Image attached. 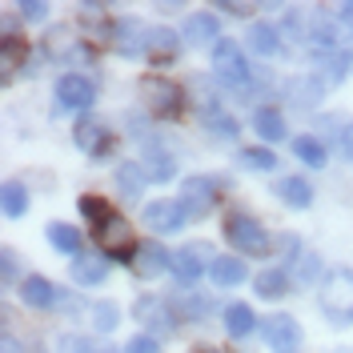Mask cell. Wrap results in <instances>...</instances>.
Instances as JSON below:
<instances>
[{"instance_id": "3", "label": "cell", "mask_w": 353, "mask_h": 353, "mask_svg": "<svg viewBox=\"0 0 353 353\" xmlns=\"http://www.w3.org/2000/svg\"><path fill=\"white\" fill-rule=\"evenodd\" d=\"M213 72H217L229 88H245V81H249V61H245L241 44L221 37V41L213 44Z\"/></svg>"}, {"instance_id": "14", "label": "cell", "mask_w": 353, "mask_h": 353, "mask_svg": "<svg viewBox=\"0 0 353 353\" xmlns=\"http://www.w3.org/2000/svg\"><path fill=\"white\" fill-rule=\"evenodd\" d=\"M176 48H181V37L173 28H153L149 32V65H173L176 61Z\"/></svg>"}, {"instance_id": "10", "label": "cell", "mask_w": 353, "mask_h": 353, "mask_svg": "<svg viewBox=\"0 0 353 353\" xmlns=\"http://www.w3.org/2000/svg\"><path fill=\"white\" fill-rule=\"evenodd\" d=\"M92 101H97V85L88 77L68 72V77L57 81V105H65V109H92Z\"/></svg>"}, {"instance_id": "29", "label": "cell", "mask_w": 353, "mask_h": 353, "mask_svg": "<svg viewBox=\"0 0 353 353\" xmlns=\"http://www.w3.org/2000/svg\"><path fill=\"white\" fill-rule=\"evenodd\" d=\"M0 193H4V217L17 221V217H24V213H28V189H24L21 181H8Z\"/></svg>"}, {"instance_id": "40", "label": "cell", "mask_w": 353, "mask_h": 353, "mask_svg": "<svg viewBox=\"0 0 353 353\" xmlns=\"http://www.w3.org/2000/svg\"><path fill=\"white\" fill-rule=\"evenodd\" d=\"M21 17L24 21H44L48 17V4L44 0H21Z\"/></svg>"}, {"instance_id": "4", "label": "cell", "mask_w": 353, "mask_h": 353, "mask_svg": "<svg viewBox=\"0 0 353 353\" xmlns=\"http://www.w3.org/2000/svg\"><path fill=\"white\" fill-rule=\"evenodd\" d=\"M145 101H149V112L157 121H176L185 112V88L173 85V81H145Z\"/></svg>"}, {"instance_id": "23", "label": "cell", "mask_w": 353, "mask_h": 353, "mask_svg": "<svg viewBox=\"0 0 353 353\" xmlns=\"http://www.w3.org/2000/svg\"><path fill=\"white\" fill-rule=\"evenodd\" d=\"M225 330H229V337H249V333L257 330V313L245 305V301L225 305Z\"/></svg>"}, {"instance_id": "15", "label": "cell", "mask_w": 353, "mask_h": 353, "mask_svg": "<svg viewBox=\"0 0 353 353\" xmlns=\"http://www.w3.org/2000/svg\"><path fill=\"white\" fill-rule=\"evenodd\" d=\"M273 193L285 201L289 209H309V205H313V185H309L305 176H281V181L273 185Z\"/></svg>"}, {"instance_id": "28", "label": "cell", "mask_w": 353, "mask_h": 353, "mask_svg": "<svg viewBox=\"0 0 353 353\" xmlns=\"http://www.w3.org/2000/svg\"><path fill=\"white\" fill-rule=\"evenodd\" d=\"M253 289H257V297H265V301H277V297L289 289V277L281 273V269H265V273H257Z\"/></svg>"}, {"instance_id": "44", "label": "cell", "mask_w": 353, "mask_h": 353, "mask_svg": "<svg viewBox=\"0 0 353 353\" xmlns=\"http://www.w3.org/2000/svg\"><path fill=\"white\" fill-rule=\"evenodd\" d=\"M0 345H4V353H21V345H17V341H12V337H4V341H0Z\"/></svg>"}, {"instance_id": "39", "label": "cell", "mask_w": 353, "mask_h": 353, "mask_svg": "<svg viewBox=\"0 0 353 353\" xmlns=\"http://www.w3.org/2000/svg\"><path fill=\"white\" fill-rule=\"evenodd\" d=\"M317 273H321V261H317L313 253H301V257H297V281H305V285H309Z\"/></svg>"}, {"instance_id": "13", "label": "cell", "mask_w": 353, "mask_h": 353, "mask_svg": "<svg viewBox=\"0 0 353 353\" xmlns=\"http://www.w3.org/2000/svg\"><path fill=\"white\" fill-rule=\"evenodd\" d=\"M205 253H209V245H189V249H176V253H173V273H176V281H181L185 289L197 285L201 265H205Z\"/></svg>"}, {"instance_id": "47", "label": "cell", "mask_w": 353, "mask_h": 353, "mask_svg": "<svg viewBox=\"0 0 353 353\" xmlns=\"http://www.w3.org/2000/svg\"><path fill=\"white\" fill-rule=\"evenodd\" d=\"M345 353H353V350H345Z\"/></svg>"}, {"instance_id": "9", "label": "cell", "mask_w": 353, "mask_h": 353, "mask_svg": "<svg viewBox=\"0 0 353 353\" xmlns=\"http://www.w3.org/2000/svg\"><path fill=\"white\" fill-rule=\"evenodd\" d=\"M132 317H137L145 330H153V337H165V333L176 330L173 313H169V305H165L161 297H137V301H132Z\"/></svg>"}, {"instance_id": "5", "label": "cell", "mask_w": 353, "mask_h": 353, "mask_svg": "<svg viewBox=\"0 0 353 353\" xmlns=\"http://www.w3.org/2000/svg\"><path fill=\"white\" fill-rule=\"evenodd\" d=\"M261 337H265V345H269V350L297 353L305 333H301V325H297L289 313H273V317H265V321H261Z\"/></svg>"}, {"instance_id": "36", "label": "cell", "mask_w": 353, "mask_h": 353, "mask_svg": "<svg viewBox=\"0 0 353 353\" xmlns=\"http://www.w3.org/2000/svg\"><path fill=\"white\" fill-rule=\"evenodd\" d=\"M245 169H257V173H269V169H277V157L269 153V149H241L237 153Z\"/></svg>"}, {"instance_id": "24", "label": "cell", "mask_w": 353, "mask_h": 353, "mask_svg": "<svg viewBox=\"0 0 353 353\" xmlns=\"http://www.w3.org/2000/svg\"><path fill=\"white\" fill-rule=\"evenodd\" d=\"M44 233H48L52 249H57V253H68V257H77V253H81V245H85V237H81L72 225H65V221H52Z\"/></svg>"}, {"instance_id": "32", "label": "cell", "mask_w": 353, "mask_h": 353, "mask_svg": "<svg viewBox=\"0 0 353 353\" xmlns=\"http://www.w3.org/2000/svg\"><path fill=\"white\" fill-rule=\"evenodd\" d=\"M176 173V161L165 149H149L145 153V176H153V181H169Z\"/></svg>"}, {"instance_id": "42", "label": "cell", "mask_w": 353, "mask_h": 353, "mask_svg": "<svg viewBox=\"0 0 353 353\" xmlns=\"http://www.w3.org/2000/svg\"><path fill=\"white\" fill-rule=\"evenodd\" d=\"M4 285L21 289V281H17V253H12V249H4Z\"/></svg>"}, {"instance_id": "46", "label": "cell", "mask_w": 353, "mask_h": 353, "mask_svg": "<svg viewBox=\"0 0 353 353\" xmlns=\"http://www.w3.org/2000/svg\"><path fill=\"white\" fill-rule=\"evenodd\" d=\"M201 353H217V350H201Z\"/></svg>"}, {"instance_id": "22", "label": "cell", "mask_w": 353, "mask_h": 353, "mask_svg": "<svg viewBox=\"0 0 353 353\" xmlns=\"http://www.w3.org/2000/svg\"><path fill=\"white\" fill-rule=\"evenodd\" d=\"M21 301L32 309H48V305H57V289L48 285L44 277H21Z\"/></svg>"}, {"instance_id": "41", "label": "cell", "mask_w": 353, "mask_h": 353, "mask_svg": "<svg viewBox=\"0 0 353 353\" xmlns=\"http://www.w3.org/2000/svg\"><path fill=\"white\" fill-rule=\"evenodd\" d=\"M129 353H161V345H157L153 333H141V337H132L129 341Z\"/></svg>"}, {"instance_id": "37", "label": "cell", "mask_w": 353, "mask_h": 353, "mask_svg": "<svg viewBox=\"0 0 353 353\" xmlns=\"http://www.w3.org/2000/svg\"><path fill=\"white\" fill-rule=\"evenodd\" d=\"M81 213H85V217L92 221V229H97V225H105V221L112 217V205L105 197H81Z\"/></svg>"}, {"instance_id": "7", "label": "cell", "mask_w": 353, "mask_h": 353, "mask_svg": "<svg viewBox=\"0 0 353 353\" xmlns=\"http://www.w3.org/2000/svg\"><path fill=\"white\" fill-rule=\"evenodd\" d=\"M92 241L101 245L109 257H117V261H132V253H137V245L129 241V225L117 217V213H112L105 225H97V229H92Z\"/></svg>"}, {"instance_id": "25", "label": "cell", "mask_w": 353, "mask_h": 353, "mask_svg": "<svg viewBox=\"0 0 353 353\" xmlns=\"http://www.w3.org/2000/svg\"><path fill=\"white\" fill-rule=\"evenodd\" d=\"M293 157H297L301 165H313V169H321V165L330 161L321 137H297V141H293Z\"/></svg>"}, {"instance_id": "45", "label": "cell", "mask_w": 353, "mask_h": 353, "mask_svg": "<svg viewBox=\"0 0 353 353\" xmlns=\"http://www.w3.org/2000/svg\"><path fill=\"white\" fill-rule=\"evenodd\" d=\"M341 21L353 24V0H350V4H341Z\"/></svg>"}, {"instance_id": "34", "label": "cell", "mask_w": 353, "mask_h": 353, "mask_svg": "<svg viewBox=\"0 0 353 353\" xmlns=\"http://www.w3.org/2000/svg\"><path fill=\"white\" fill-rule=\"evenodd\" d=\"M330 125V137H333V145H337V157L341 161H353V121H325Z\"/></svg>"}, {"instance_id": "31", "label": "cell", "mask_w": 353, "mask_h": 353, "mask_svg": "<svg viewBox=\"0 0 353 353\" xmlns=\"http://www.w3.org/2000/svg\"><path fill=\"white\" fill-rule=\"evenodd\" d=\"M117 321H121V309L112 305V301H97V305L88 309V325H92L97 333H112Z\"/></svg>"}, {"instance_id": "18", "label": "cell", "mask_w": 353, "mask_h": 353, "mask_svg": "<svg viewBox=\"0 0 353 353\" xmlns=\"http://www.w3.org/2000/svg\"><path fill=\"white\" fill-rule=\"evenodd\" d=\"M217 12H193L185 21V44H217Z\"/></svg>"}, {"instance_id": "35", "label": "cell", "mask_w": 353, "mask_h": 353, "mask_svg": "<svg viewBox=\"0 0 353 353\" xmlns=\"http://www.w3.org/2000/svg\"><path fill=\"white\" fill-rule=\"evenodd\" d=\"M24 52H28L24 37L21 32H12V28H4V37H0V57H4V65H21Z\"/></svg>"}, {"instance_id": "1", "label": "cell", "mask_w": 353, "mask_h": 353, "mask_svg": "<svg viewBox=\"0 0 353 353\" xmlns=\"http://www.w3.org/2000/svg\"><path fill=\"white\" fill-rule=\"evenodd\" d=\"M317 305L330 317L333 325H353V269L337 265L321 277V289H317Z\"/></svg>"}, {"instance_id": "19", "label": "cell", "mask_w": 353, "mask_h": 353, "mask_svg": "<svg viewBox=\"0 0 353 353\" xmlns=\"http://www.w3.org/2000/svg\"><path fill=\"white\" fill-rule=\"evenodd\" d=\"M117 28H121L117 32V44H121L125 57H145L149 52V32L153 28H145V24H137V21H121Z\"/></svg>"}, {"instance_id": "16", "label": "cell", "mask_w": 353, "mask_h": 353, "mask_svg": "<svg viewBox=\"0 0 353 353\" xmlns=\"http://www.w3.org/2000/svg\"><path fill=\"white\" fill-rule=\"evenodd\" d=\"M245 273H249V269H245L241 257H213V261H209V277H213V285H217V289L241 285Z\"/></svg>"}, {"instance_id": "38", "label": "cell", "mask_w": 353, "mask_h": 353, "mask_svg": "<svg viewBox=\"0 0 353 353\" xmlns=\"http://www.w3.org/2000/svg\"><path fill=\"white\" fill-rule=\"evenodd\" d=\"M205 125H209V132H213V137H221V141H233V137H237V129H241V125H237L233 117H225V112H209V117H205Z\"/></svg>"}, {"instance_id": "12", "label": "cell", "mask_w": 353, "mask_h": 353, "mask_svg": "<svg viewBox=\"0 0 353 353\" xmlns=\"http://www.w3.org/2000/svg\"><path fill=\"white\" fill-rule=\"evenodd\" d=\"M185 205L181 201H153V205H145V225L153 229V233H176L181 225H185Z\"/></svg>"}, {"instance_id": "27", "label": "cell", "mask_w": 353, "mask_h": 353, "mask_svg": "<svg viewBox=\"0 0 353 353\" xmlns=\"http://www.w3.org/2000/svg\"><path fill=\"white\" fill-rule=\"evenodd\" d=\"M145 165H132V161H125L121 169H117V185H121V193H125V201H137L141 197V189H145Z\"/></svg>"}, {"instance_id": "30", "label": "cell", "mask_w": 353, "mask_h": 353, "mask_svg": "<svg viewBox=\"0 0 353 353\" xmlns=\"http://www.w3.org/2000/svg\"><path fill=\"white\" fill-rule=\"evenodd\" d=\"M176 309H181V317H189V321H205V317H209V297H201L193 289H181V293H176Z\"/></svg>"}, {"instance_id": "6", "label": "cell", "mask_w": 353, "mask_h": 353, "mask_svg": "<svg viewBox=\"0 0 353 353\" xmlns=\"http://www.w3.org/2000/svg\"><path fill=\"white\" fill-rule=\"evenodd\" d=\"M176 201L185 205L189 217H205V213H213V205H217V181H213V176H185Z\"/></svg>"}, {"instance_id": "17", "label": "cell", "mask_w": 353, "mask_h": 353, "mask_svg": "<svg viewBox=\"0 0 353 353\" xmlns=\"http://www.w3.org/2000/svg\"><path fill=\"white\" fill-rule=\"evenodd\" d=\"M249 48H253L257 57H277V52H281V28L269 24V21L249 24Z\"/></svg>"}, {"instance_id": "21", "label": "cell", "mask_w": 353, "mask_h": 353, "mask_svg": "<svg viewBox=\"0 0 353 353\" xmlns=\"http://www.w3.org/2000/svg\"><path fill=\"white\" fill-rule=\"evenodd\" d=\"M305 37H309V44H313L321 57H333V48H337V24H333L325 12H317V17L309 21V32H305Z\"/></svg>"}, {"instance_id": "2", "label": "cell", "mask_w": 353, "mask_h": 353, "mask_svg": "<svg viewBox=\"0 0 353 353\" xmlns=\"http://www.w3.org/2000/svg\"><path fill=\"white\" fill-rule=\"evenodd\" d=\"M225 241L237 253L249 257H269V233L261 229V221H253L249 213H229L225 217Z\"/></svg>"}, {"instance_id": "33", "label": "cell", "mask_w": 353, "mask_h": 353, "mask_svg": "<svg viewBox=\"0 0 353 353\" xmlns=\"http://www.w3.org/2000/svg\"><path fill=\"white\" fill-rule=\"evenodd\" d=\"M289 101L297 105V109H309V105H317L321 101V81H309V77H301V81H289Z\"/></svg>"}, {"instance_id": "26", "label": "cell", "mask_w": 353, "mask_h": 353, "mask_svg": "<svg viewBox=\"0 0 353 353\" xmlns=\"http://www.w3.org/2000/svg\"><path fill=\"white\" fill-rule=\"evenodd\" d=\"M253 129H257V137H265V141H281V137H285V117L265 105V109L253 112Z\"/></svg>"}, {"instance_id": "8", "label": "cell", "mask_w": 353, "mask_h": 353, "mask_svg": "<svg viewBox=\"0 0 353 353\" xmlns=\"http://www.w3.org/2000/svg\"><path fill=\"white\" fill-rule=\"evenodd\" d=\"M72 141H77L92 161H105V157L112 153V145H117L112 132H109V125H105V121H92V117H81V121H77Z\"/></svg>"}, {"instance_id": "11", "label": "cell", "mask_w": 353, "mask_h": 353, "mask_svg": "<svg viewBox=\"0 0 353 353\" xmlns=\"http://www.w3.org/2000/svg\"><path fill=\"white\" fill-rule=\"evenodd\" d=\"M129 265H132V273H137V277H157V273L173 269V253H169L165 245H157V241H141Z\"/></svg>"}, {"instance_id": "20", "label": "cell", "mask_w": 353, "mask_h": 353, "mask_svg": "<svg viewBox=\"0 0 353 353\" xmlns=\"http://www.w3.org/2000/svg\"><path fill=\"white\" fill-rule=\"evenodd\" d=\"M105 277H109V261L97 257V253L72 261V281H77V285H105Z\"/></svg>"}, {"instance_id": "43", "label": "cell", "mask_w": 353, "mask_h": 353, "mask_svg": "<svg viewBox=\"0 0 353 353\" xmlns=\"http://www.w3.org/2000/svg\"><path fill=\"white\" fill-rule=\"evenodd\" d=\"M221 8H225V12H233V17H249V8H245V4H221Z\"/></svg>"}]
</instances>
